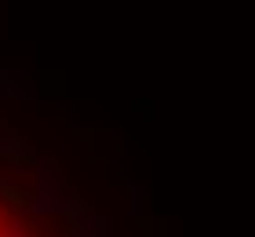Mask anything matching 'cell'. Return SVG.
Returning <instances> with one entry per match:
<instances>
[{"instance_id": "6da1fadb", "label": "cell", "mask_w": 255, "mask_h": 237, "mask_svg": "<svg viewBox=\"0 0 255 237\" xmlns=\"http://www.w3.org/2000/svg\"><path fill=\"white\" fill-rule=\"evenodd\" d=\"M0 237H29V230L22 227V223H7V227L0 230Z\"/></svg>"}]
</instances>
